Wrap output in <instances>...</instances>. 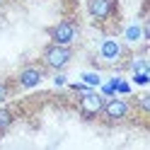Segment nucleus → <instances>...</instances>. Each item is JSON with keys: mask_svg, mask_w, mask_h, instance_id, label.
I'll return each instance as SVG.
<instances>
[{"mask_svg": "<svg viewBox=\"0 0 150 150\" xmlns=\"http://www.w3.org/2000/svg\"><path fill=\"white\" fill-rule=\"evenodd\" d=\"M70 56H73V51H70L65 44H53V41H51V44L44 49L41 61H44L46 68H51V70H61L63 65H68Z\"/></svg>", "mask_w": 150, "mask_h": 150, "instance_id": "nucleus-1", "label": "nucleus"}, {"mask_svg": "<svg viewBox=\"0 0 150 150\" xmlns=\"http://www.w3.org/2000/svg\"><path fill=\"white\" fill-rule=\"evenodd\" d=\"M78 107H80V111H82V116H85V119H97V116L102 114L104 99H102L97 92H92V90H82Z\"/></svg>", "mask_w": 150, "mask_h": 150, "instance_id": "nucleus-2", "label": "nucleus"}, {"mask_svg": "<svg viewBox=\"0 0 150 150\" xmlns=\"http://www.w3.org/2000/svg\"><path fill=\"white\" fill-rule=\"evenodd\" d=\"M49 36H51L53 44H65V46H70V44L75 41V36H78V24L70 22V20H63V22L53 24L51 29H49Z\"/></svg>", "mask_w": 150, "mask_h": 150, "instance_id": "nucleus-3", "label": "nucleus"}, {"mask_svg": "<svg viewBox=\"0 0 150 150\" xmlns=\"http://www.w3.org/2000/svg\"><path fill=\"white\" fill-rule=\"evenodd\" d=\"M87 12L95 22H107L116 15V0H87Z\"/></svg>", "mask_w": 150, "mask_h": 150, "instance_id": "nucleus-4", "label": "nucleus"}, {"mask_svg": "<svg viewBox=\"0 0 150 150\" xmlns=\"http://www.w3.org/2000/svg\"><path fill=\"white\" fill-rule=\"evenodd\" d=\"M128 111H131L128 102H124V99H114V97H111L107 104L102 107V114H99V116H104L109 124H116V121H124V119L128 116Z\"/></svg>", "mask_w": 150, "mask_h": 150, "instance_id": "nucleus-5", "label": "nucleus"}, {"mask_svg": "<svg viewBox=\"0 0 150 150\" xmlns=\"http://www.w3.org/2000/svg\"><path fill=\"white\" fill-rule=\"evenodd\" d=\"M44 73L41 68H36V65H24V68L20 70V75H17V85H20L22 90H32L41 82Z\"/></svg>", "mask_w": 150, "mask_h": 150, "instance_id": "nucleus-6", "label": "nucleus"}, {"mask_svg": "<svg viewBox=\"0 0 150 150\" xmlns=\"http://www.w3.org/2000/svg\"><path fill=\"white\" fill-rule=\"evenodd\" d=\"M99 53H102V58L104 61H116L119 56H121V46L116 44V41H104L102 44V49H99Z\"/></svg>", "mask_w": 150, "mask_h": 150, "instance_id": "nucleus-7", "label": "nucleus"}, {"mask_svg": "<svg viewBox=\"0 0 150 150\" xmlns=\"http://www.w3.org/2000/svg\"><path fill=\"white\" fill-rule=\"evenodd\" d=\"M12 121H15L12 109H0V133H5V131L10 128V126H12Z\"/></svg>", "mask_w": 150, "mask_h": 150, "instance_id": "nucleus-8", "label": "nucleus"}, {"mask_svg": "<svg viewBox=\"0 0 150 150\" xmlns=\"http://www.w3.org/2000/svg\"><path fill=\"white\" fill-rule=\"evenodd\" d=\"M136 104H138V109L143 111V114H148L150 111V92H140L136 97Z\"/></svg>", "mask_w": 150, "mask_h": 150, "instance_id": "nucleus-9", "label": "nucleus"}, {"mask_svg": "<svg viewBox=\"0 0 150 150\" xmlns=\"http://www.w3.org/2000/svg\"><path fill=\"white\" fill-rule=\"evenodd\" d=\"M10 92H12L10 82H7V80H0V102H5L7 97H10Z\"/></svg>", "mask_w": 150, "mask_h": 150, "instance_id": "nucleus-10", "label": "nucleus"}, {"mask_svg": "<svg viewBox=\"0 0 150 150\" xmlns=\"http://www.w3.org/2000/svg\"><path fill=\"white\" fill-rule=\"evenodd\" d=\"M126 39H128V41H136V39H138V27H131V29L126 32Z\"/></svg>", "mask_w": 150, "mask_h": 150, "instance_id": "nucleus-11", "label": "nucleus"}, {"mask_svg": "<svg viewBox=\"0 0 150 150\" xmlns=\"http://www.w3.org/2000/svg\"><path fill=\"white\" fill-rule=\"evenodd\" d=\"M133 70H138V73H140V70H148V63H145V61H136V63H133Z\"/></svg>", "mask_w": 150, "mask_h": 150, "instance_id": "nucleus-12", "label": "nucleus"}, {"mask_svg": "<svg viewBox=\"0 0 150 150\" xmlns=\"http://www.w3.org/2000/svg\"><path fill=\"white\" fill-rule=\"evenodd\" d=\"M85 80L92 82V85H97V82H99V80H97V75H85Z\"/></svg>", "mask_w": 150, "mask_h": 150, "instance_id": "nucleus-13", "label": "nucleus"}, {"mask_svg": "<svg viewBox=\"0 0 150 150\" xmlns=\"http://www.w3.org/2000/svg\"><path fill=\"white\" fill-rule=\"evenodd\" d=\"M0 5H3V0H0Z\"/></svg>", "mask_w": 150, "mask_h": 150, "instance_id": "nucleus-14", "label": "nucleus"}]
</instances>
